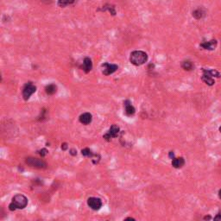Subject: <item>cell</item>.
<instances>
[{"instance_id":"obj_1","label":"cell","mask_w":221,"mask_h":221,"mask_svg":"<svg viewBox=\"0 0 221 221\" xmlns=\"http://www.w3.org/2000/svg\"><path fill=\"white\" fill-rule=\"evenodd\" d=\"M28 205V198L23 195H16L11 200L9 205L10 211H16L17 209H24Z\"/></svg>"},{"instance_id":"obj_2","label":"cell","mask_w":221,"mask_h":221,"mask_svg":"<svg viewBox=\"0 0 221 221\" xmlns=\"http://www.w3.org/2000/svg\"><path fill=\"white\" fill-rule=\"evenodd\" d=\"M130 61L135 66H141L148 61V55L143 51L136 50L131 54Z\"/></svg>"},{"instance_id":"obj_3","label":"cell","mask_w":221,"mask_h":221,"mask_svg":"<svg viewBox=\"0 0 221 221\" xmlns=\"http://www.w3.org/2000/svg\"><path fill=\"white\" fill-rule=\"evenodd\" d=\"M25 162L29 167L38 168V169H44L48 166L47 162L43 159L35 158V157H31V156L27 157L26 160H25Z\"/></svg>"},{"instance_id":"obj_4","label":"cell","mask_w":221,"mask_h":221,"mask_svg":"<svg viewBox=\"0 0 221 221\" xmlns=\"http://www.w3.org/2000/svg\"><path fill=\"white\" fill-rule=\"evenodd\" d=\"M35 91H36V87L35 85H33L31 82H29V83H26L23 88V91H22V94H23V98L24 100H28L30 96L35 93Z\"/></svg>"},{"instance_id":"obj_5","label":"cell","mask_w":221,"mask_h":221,"mask_svg":"<svg viewBox=\"0 0 221 221\" xmlns=\"http://www.w3.org/2000/svg\"><path fill=\"white\" fill-rule=\"evenodd\" d=\"M119 132H120V128L117 125L113 124V125H112L110 127L109 131L103 136V137H104L105 140L109 142L111 141L112 138H116L118 136Z\"/></svg>"},{"instance_id":"obj_6","label":"cell","mask_w":221,"mask_h":221,"mask_svg":"<svg viewBox=\"0 0 221 221\" xmlns=\"http://www.w3.org/2000/svg\"><path fill=\"white\" fill-rule=\"evenodd\" d=\"M87 205L88 206L94 210V211H98L101 207H102V200L97 198V197H90L88 200H87Z\"/></svg>"},{"instance_id":"obj_7","label":"cell","mask_w":221,"mask_h":221,"mask_svg":"<svg viewBox=\"0 0 221 221\" xmlns=\"http://www.w3.org/2000/svg\"><path fill=\"white\" fill-rule=\"evenodd\" d=\"M102 73L105 74V75H111L113 73H115L116 71L118 69V67L117 65L116 64H111V63H104L102 64Z\"/></svg>"},{"instance_id":"obj_8","label":"cell","mask_w":221,"mask_h":221,"mask_svg":"<svg viewBox=\"0 0 221 221\" xmlns=\"http://www.w3.org/2000/svg\"><path fill=\"white\" fill-rule=\"evenodd\" d=\"M124 112L125 114L127 116H132L135 114L136 112V109L135 107L132 106L131 102L130 100H125L124 102Z\"/></svg>"},{"instance_id":"obj_9","label":"cell","mask_w":221,"mask_h":221,"mask_svg":"<svg viewBox=\"0 0 221 221\" xmlns=\"http://www.w3.org/2000/svg\"><path fill=\"white\" fill-rule=\"evenodd\" d=\"M80 68L84 71L86 73H88L90 71L93 69V62L89 57H86L83 61V64L80 67Z\"/></svg>"},{"instance_id":"obj_10","label":"cell","mask_w":221,"mask_h":221,"mask_svg":"<svg viewBox=\"0 0 221 221\" xmlns=\"http://www.w3.org/2000/svg\"><path fill=\"white\" fill-rule=\"evenodd\" d=\"M79 121L84 125H87V124H91L93 121V116L89 112H85L83 114H81L79 117Z\"/></svg>"},{"instance_id":"obj_11","label":"cell","mask_w":221,"mask_h":221,"mask_svg":"<svg viewBox=\"0 0 221 221\" xmlns=\"http://www.w3.org/2000/svg\"><path fill=\"white\" fill-rule=\"evenodd\" d=\"M217 46V41L216 40H211L209 42H204L200 44V48L207 50H213L215 49Z\"/></svg>"},{"instance_id":"obj_12","label":"cell","mask_w":221,"mask_h":221,"mask_svg":"<svg viewBox=\"0 0 221 221\" xmlns=\"http://www.w3.org/2000/svg\"><path fill=\"white\" fill-rule=\"evenodd\" d=\"M185 164V160L183 157H178V158H174L172 160V166L175 168H182Z\"/></svg>"},{"instance_id":"obj_13","label":"cell","mask_w":221,"mask_h":221,"mask_svg":"<svg viewBox=\"0 0 221 221\" xmlns=\"http://www.w3.org/2000/svg\"><path fill=\"white\" fill-rule=\"evenodd\" d=\"M201 80H202V81L205 82L206 85H208V86H212V85H214V83H215L213 77H212L211 75H209L208 73H205V72H203V75H202V77H201Z\"/></svg>"},{"instance_id":"obj_14","label":"cell","mask_w":221,"mask_h":221,"mask_svg":"<svg viewBox=\"0 0 221 221\" xmlns=\"http://www.w3.org/2000/svg\"><path fill=\"white\" fill-rule=\"evenodd\" d=\"M45 91H46V93L47 94H48V95H54L57 92V87L54 84L48 85L45 87Z\"/></svg>"},{"instance_id":"obj_15","label":"cell","mask_w":221,"mask_h":221,"mask_svg":"<svg viewBox=\"0 0 221 221\" xmlns=\"http://www.w3.org/2000/svg\"><path fill=\"white\" fill-rule=\"evenodd\" d=\"M81 154L86 156V157H89V158H93V157H97L98 156V155H96V154H93V151H91L88 148H85L81 151Z\"/></svg>"},{"instance_id":"obj_16","label":"cell","mask_w":221,"mask_h":221,"mask_svg":"<svg viewBox=\"0 0 221 221\" xmlns=\"http://www.w3.org/2000/svg\"><path fill=\"white\" fill-rule=\"evenodd\" d=\"M205 15H206V12L203 9H197L193 12V16L196 19H200V18H204Z\"/></svg>"},{"instance_id":"obj_17","label":"cell","mask_w":221,"mask_h":221,"mask_svg":"<svg viewBox=\"0 0 221 221\" xmlns=\"http://www.w3.org/2000/svg\"><path fill=\"white\" fill-rule=\"evenodd\" d=\"M181 68L186 71H190L193 69L194 68V65L193 63L190 62V61H184L181 63Z\"/></svg>"},{"instance_id":"obj_18","label":"cell","mask_w":221,"mask_h":221,"mask_svg":"<svg viewBox=\"0 0 221 221\" xmlns=\"http://www.w3.org/2000/svg\"><path fill=\"white\" fill-rule=\"evenodd\" d=\"M76 0H58V5L60 7H66L68 5L73 4Z\"/></svg>"},{"instance_id":"obj_19","label":"cell","mask_w":221,"mask_h":221,"mask_svg":"<svg viewBox=\"0 0 221 221\" xmlns=\"http://www.w3.org/2000/svg\"><path fill=\"white\" fill-rule=\"evenodd\" d=\"M202 72H205V73H208L209 75H211L212 77H217V78H219V77H220V73L218 72V71L216 70H213V69H202Z\"/></svg>"},{"instance_id":"obj_20","label":"cell","mask_w":221,"mask_h":221,"mask_svg":"<svg viewBox=\"0 0 221 221\" xmlns=\"http://www.w3.org/2000/svg\"><path fill=\"white\" fill-rule=\"evenodd\" d=\"M48 151L47 149H42V150H40V151H37V154H39L42 157H44L46 156L47 155H48Z\"/></svg>"},{"instance_id":"obj_21","label":"cell","mask_w":221,"mask_h":221,"mask_svg":"<svg viewBox=\"0 0 221 221\" xmlns=\"http://www.w3.org/2000/svg\"><path fill=\"white\" fill-rule=\"evenodd\" d=\"M68 143H67V142H64V143H62V151H67V150H68Z\"/></svg>"},{"instance_id":"obj_22","label":"cell","mask_w":221,"mask_h":221,"mask_svg":"<svg viewBox=\"0 0 221 221\" xmlns=\"http://www.w3.org/2000/svg\"><path fill=\"white\" fill-rule=\"evenodd\" d=\"M69 153H70V155H72L73 156H75L76 155H77V151L76 150H74V149H72L69 151Z\"/></svg>"},{"instance_id":"obj_23","label":"cell","mask_w":221,"mask_h":221,"mask_svg":"<svg viewBox=\"0 0 221 221\" xmlns=\"http://www.w3.org/2000/svg\"><path fill=\"white\" fill-rule=\"evenodd\" d=\"M214 220H221V212H219V213L214 217Z\"/></svg>"},{"instance_id":"obj_24","label":"cell","mask_w":221,"mask_h":221,"mask_svg":"<svg viewBox=\"0 0 221 221\" xmlns=\"http://www.w3.org/2000/svg\"><path fill=\"white\" fill-rule=\"evenodd\" d=\"M168 156H169V158H171V159H174V158H175V154H174V152H173V151H170V152H169V155H168Z\"/></svg>"},{"instance_id":"obj_25","label":"cell","mask_w":221,"mask_h":221,"mask_svg":"<svg viewBox=\"0 0 221 221\" xmlns=\"http://www.w3.org/2000/svg\"><path fill=\"white\" fill-rule=\"evenodd\" d=\"M204 220H211V217H210V216H206V217L204 218Z\"/></svg>"},{"instance_id":"obj_26","label":"cell","mask_w":221,"mask_h":221,"mask_svg":"<svg viewBox=\"0 0 221 221\" xmlns=\"http://www.w3.org/2000/svg\"><path fill=\"white\" fill-rule=\"evenodd\" d=\"M135 220V219H133V218H131V217H130V218H127V219H125V220Z\"/></svg>"},{"instance_id":"obj_27","label":"cell","mask_w":221,"mask_h":221,"mask_svg":"<svg viewBox=\"0 0 221 221\" xmlns=\"http://www.w3.org/2000/svg\"><path fill=\"white\" fill-rule=\"evenodd\" d=\"M219 196H220V198L221 199V189L219 191Z\"/></svg>"},{"instance_id":"obj_28","label":"cell","mask_w":221,"mask_h":221,"mask_svg":"<svg viewBox=\"0 0 221 221\" xmlns=\"http://www.w3.org/2000/svg\"><path fill=\"white\" fill-rule=\"evenodd\" d=\"M220 132H221V126H220Z\"/></svg>"}]
</instances>
